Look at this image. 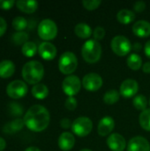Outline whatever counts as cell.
<instances>
[{
  "instance_id": "cell-1",
  "label": "cell",
  "mask_w": 150,
  "mask_h": 151,
  "mask_svg": "<svg viewBox=\"0 0 150 151\" xmlns=\"http://www.w3.org/2000/svg\"><path fill=\"white\" fill-rule=\"evenodd\" d=\"M26 127L33 132H42L45 130L50 121L49 111L42 105L35 104L31 106L24 116Z\"/></svg>"
},
{
  "instance_id": "cell-34",
  "label": "cell",
  "mask_w": 150,
  "mask_h": 151,
  "mask_svg": "<svg viewBox=\"0 0 150 151\" xmlns=\"http://www.w3.org/2000/svg\"><path fill=\"white\" fill-rule=\"evenodd\" d=\"M95 40L98 41V40H102L104 35H105V30L103 27H96L93 32Z\"/></svg>"
},
{
  "instance_id": "cell-41",
  "label": "cell",
  "mask_w": 150,
  "mask_h": 151,
  "mask_svg": "<svg viewBox=\"0 0 150 151\" xmlns=\"http://www.w3.org/2000/svg\"><path fill=\"white\" fill-rule=\"evenodd\" d=\"M6 147V142L4 141V139H3L2 137H0V151H3Z\"/></svg>"
},
{
  "instance_id": "cell-23",
  "label": "cell",
  "mask_w": 150,
  "mask_h": 151,
  "mask_svg": "<svg viewBox=\"0 0 150 151\" xmlns=\"http://www.w3.org/2000/svg\"><path fill=\"white\" fill-rule=\"evenodd\" d=\"M25 123H24V120L21 119H16L15 120H13L12 122L11 123H8L4 128V131L7 134H12V133H15L17 131H19L23 128Z\"/></svg>"
},
{
  "instance_id": "cell-12",
  "label": "cell",
  "mask_w": 150,
  "mask_h": 151,
  "mask_svg": "<svg viewBox=\"0 0 150 151\" xmlns=\"http://www.w3.org/2000/svg\"><path fill=\"white\" fill-rule=\"evenodd\" d=\"M127 151H150L149 142L144 137H133L128 142Z\"/></svg>"
},
{
  "instance_id": "cell-32",
  "label": "cell",
  "mask_w": 150,
  "mask_h": 151,
  "mask_svg": "<svg viewBox=\"0 0 150 151\" xmlns=\"http://www.w3.org/2000/svg\"><path fill=\"white\" fill-rule=\"evenodd\" d=\"M10 111L12 116H20L23 113V108L20 104L12 103L10 104Z\"/></svg>"
},
{
  "instance_id": "cell-22",
  "label": "cell",
  "mask_w": 150,
  "mask_h": 151,
  "mask_svg": "<svg viewBox=\"0 0 150 151\" xmlns=\"http://www.w3.org/2000/svg\"><path fill=\"white\" fill-rule=\"evenodd\" d=\"M74 32L76 35L81 39H87L91 36L92 35V29L91 27L85 24V23H79L75 26Z\"/></svg>"
},
{
  "instance_id": "cell-20",
  "label": "cell",
  "mask_w": 150,
  "mask_h": 151,
  "mask_svg": "<svg viewBox=\"0 0 150 151\" xmlns=\"http://www.w3.org/2000/svg\"><path fill=\"white\" fill-rule=\"evenodd\" d=\"M117 19L120 23L127 25V24L132 23L135 19V13L131 10L123 9L118 12Z\"/></svg>"
},
{
  "instance_id": "cell-26",
  "label": "cell",
  "mask_w": 150,
  "mask_h": 151,
  "mask_svg": "<svg viewBox=\"0 0 150 151\" xmlns=\"http://www.w3.org/2000/svg\"><path fill=\"white\" fill-rule=\"evenodd\" d=\"M37 46L33 42H27L24 45H22V53L27 58H32L35 55L37 51Z\"/></svg>"
},
{
  "instance_id": "cell-14",
  "label": "cell",
  "mask_w": 150,
  "mask_h": 151,
  "mask_svg": "<svg viewBox=\"0 0 150 151\" xmlns=\"http://www.w3.org/2000/svg\"><path fill=\"white\" fill-rule=\"evenodd\" d=\"M38 52L44 60H52L57 56V48L51 42H43L39 45Z\"/></svg>"
},
{
  "instance_id": "cell-19",
  "label": "cell",
  "mask_w": 150,
  "mask_h": 151,
  "mask_svg": "<svg viewBox=\"0 0 150 151\" xmlns=\"http://www.w3.org/2000/svg\"><path fill=\"white\" fill-rule=\"evenodd\" d=\"M16 6L19 10L26 13H33L38 8V3L36 1H25V0H19L16 2Z\"/></svg>"
},
{
  "instance_id": "cell-11",
  "label": "cell",
  "mask_w": 150,
  "mask_h": 151,
  "mask_svg": "<svg viewBox=\"0 0 150 151\" xmlns=\"http://www.w3.org/2000/svg\"><path fill=\"white\" fill-rule=\"evenodd\" d=\"M139 90L138 82L132 79H127L122 82L119 88V93L121 96L126 98L133 97L136 95Z\"/></svg>"
},
{
  "instance_id": "cell-21",
  "label": "cell",
  "mask_w": 150,
  "mask_h": 151,
  "mask_svg": "<svg viewBox=\"0 0 150 151\" xmlns=\"http://www.w3.org/2000/svg\"><path fill=\"white\" fill-rule=\"evenodd\" d=\"M32 95L34 97L39 100H43L45 99L48 95H49V88H47L46 85L38 83L34 85L32 88Z\"/></svg>"
},
{
  "instance_id": "cell-40",
  "label": "cell",
  "mask_w": 150,
  "mask_h": 151,
  "mask_svg": "<svg viewBox=\"0 0 150 151\" xmlns=\"http://www.w3.org/2000/svg\"><path fill=\"white\" fill-rule=\"evenodd\" d=\"M142 70L144 73H150V62H147L143 65L142 66Z\"/></svg>"
},
{
  "instance_id": "cell-10",
  "label": "cell",
  "mask_w": 150,
  "mask_h": 151,
  "mask_svg": "<svg viewBox=\"0 0 150 151\" xmlns=\"http://www.w3.org/2000/svg\"><path fill=\"white\" fill-rule=\"evenodd\" d=\"M82 85L83 88L88 91H97L103 86V79L97 73H88L82 80Z\"/></svg>"
},
{
  "instance_id": "cell-9",
  "label": "cell",
  "mask_w": 150,
  "mask_h": 151,
  "mask_svg": "<svg viewBox=\"0 0 150 151\" xmlns=\"http://www.w3.org/2000/svg\"><path fill=\"white\" fill-rule=\"evenodd\" d=\"M80 81L76 75H69L62 82V89L68 96H73L77 95L80 92Z\"/></svg>"
},
{
  "instance_id": "cell-30",
  "label": "cell",
  "mask_w": 150,
  "mask_h": 151,
  "mask_svg": "<svg viewBox=\"0 0 150 151\" xmlns=\"http://www.w3.org/2000/svg\"><path fill=\"white\" fill-rule=\"evenodd\" d=\"M28 40V35L25 32H17L12 36V41L16 45H24Z\"/></svg>"
},
{
  "instance_id": "cell-4",
  "label": "cell",
  "mask_w": 150,
  "mask_h": 151,
  "mask_svg": "<svg viewBox=\"0 0 150 151\" xmlns=\"http://www.w3.org/2000/svg\"><path fill=\"white\" fill-rule=\"evenodd\" d=\"M78 66V59L74 53L66 51L61 55L58 60L59 71L66 75L72 73Z\"/></svg>"
},
{
  "instance_id": "cell-7",
  "label": "cell",
  "mask_w": 150,
  "mask_h": 151,
  "mask_svg": "<svg viewBox=\"0 0 150 151\" xmlns=\"http://www.w3.org/2000/svg\"><path fill=\"white\" fill-rule=\"evenodd\" d=\"M111 49L115 54L118 56L123 57L127 55L131 49L132 45L128 38L124 35H117L111 40Z\"/></svg>"
},
{
  "instance_id": "cell-25",
  "label": "cell",
  "mask_w": 150,
  "mask_h": 151,
  "mask_svg": "<svg viewBox=\"0 0 150 151\" xmlns=\"http://www.w3.org/2000/svg\"><path fill=\"white\" fill-rule=\"evenodd\" d=\"M120 97V93L116 89H111L107 91L103 96V101L107 104H116Z\"/></svg>"
},
{
  "instance_id": "cell-24",
  "label": "cell",
  "mask_w": 150,
  "mask_h": 151,
  "mask_svg": "<svg viewBox=\"0 0 150 151\" xmlns=\"http://www.w3.org/2000/svg\"><path fill=\"white\" fill-rule=\"evenodd\" d=\"M127 65L130 69L133 71L139 70L142 65V59L138 54H131L127 58Z\"/></svg>"
},
{
  "instance_id": "cell-35",
  "label": "cell",
  "mask_w": 150,
  "mask_h": 151,
  "mask_svg": "<svg viewBox=\"0 0 150 151\" xmlns=\"http://www.w3.org/2000/svg\"><path fill=\"white\" fill-rule=\"evenodd\" d=\"M14 4H16V2H14L13 0H9V1L0 0V8L3 10H9L14 5Z\"/></svg>"
},
{
  "instance_id": "cell-37",
  "label": "cell",
  "mask_w": 150,
  "mask_h": 151,
  "mask_svg": "<svg viewBox=\"0 0 150 151\" xmlns=\"http://www.w3.org/2000/svg\"><path fill=\"white\" fill-rule=\"evenodd\" d=\"M72 123H71V120L67 118H65V119H61V121H60V126L64 129H68V128L72 127Z\"/></svg>"
},
{
  "instance_id": "cell-36",
  "label": "cell",
  "mask_w": 150,
  "mask_h": 151,
  "mask_svg": "<svg viewBox=\"0 0 150 151\" xmlns=\"http://www.w3.org/2000/svg\"><path fill=\"white\" fill-rule=\"evenodd\" d=\"M146 8V4L143 1H137L134 4H133V9L137 12H141L145 10Z\"/></svg>"
},
{
  "instance_id": "cell-39",
  "label": "cell",
  "mask_w": 150,
  "mask_h": 151,
  "mask_svg": "<svg viewBox=\"0 0 150 151\" xmlns=\"http://www.w3.org/2000/svg\"><path fill=\"white\" fill-rule=\"evenodd\" d=\"M144 51H145L146 56H147L149 58H150V40L149 42H146L145 47H144Z\"/></svg>"
},
{
  "instance_id": "cell-8",
  "label": "cell",
  "mask_w": 150,
  "mask_h": 151,
  "mask_svg": "<svg viewBox=\"0 0 150 151\" xmlns=\"http://www.w3.org/2000/svg\"><path fill=\"white\" fill-rule=\"evenodd\" d=\"M6 93L12 99H19L25 96L27 93V84L19 80H15L10 82L6 88Z\"/></svg>"
},
{
  "instance_id": "cell-33",
  "label": "cell",
  "mask_w": 150,
  "mask_h": 151,
  "mask_svg": "<svg viewBox=\"0 0 150 151\" xmlns=\"http://www.w3.org/2000/svg\"><path fill=\"white\" fill-rule=\"evenodd\" d=\"M77 104H78L77 100H76L73 96H69V97L65 100V108H66L67 110H69V111H73V110H75L76 107H77Z\"/></svg>"
},
{
  "instance_id": "cell-27",
  "label": "cell",
  "mask_w": 150,
  "mask_h": 151,
  "mask_svg": "<svg viewBox=\"0 0 150 151\" xmlns=\"http://www.w3.org/2000/svg\"><path fill=\"white\" fill-rule=\"evenodd\" d=\"M139 120L141 127L144 130L150 131V109H146L141 113Z\"/></svg>"
},
{
  "instance_id": "cell-38",
  "label": "cell",
  "mask_w": 150,
  "mask_h": 151,
  "mask_svg": "<svg viewBox=\"0 0 150 151\" xmlns=\"http://www.w3.org/2000/svg\"><path fill=\"white\" fill-rule=\"evenodd\" d=\"M6 28H7V24H6L5 19L0 17V37L4 35V34L6 31Z\"/></svg>"
},
{
  "instance_id": "cell-5",
  "label": "cell",
  "mask_w": 150,
  "mask_h": 151,
  "mask_svg": "<svg viewBox=\"0 0 150 151\" xmlns=\"http://www.w3.org/2000/svg\"><path fill=\"white\" fill-rule=\"evenodd\" d=\"M38 35L40 38L44 41L54 39L57 35V27L56 23L50 19L42 20L38 26Z\"/></svg>"
},
{
  "instance_id": "cell-29",
  "label": "cell",
  "mask_w": 150,
  "mask_h": 151,
  "mask_svg": "<svg viewBox=\"0 0 150 151\" xmlns=\"http://www.w3.org/2000/svg\"><path fill=\"white\" fill-rule=\"evenodd\" d=\"M12 27L18 32H22L27 27V21L25 18L18 16L12 20Z\"/></svg>"
},
{
  "instance_id": "cell-18",
  "label": "cell",
  "mask_w": 150,
  "mask_h": 151,
  "mask_svg": "<svg viewBox=\"0 0 150 151\" xmlns=\"http://www.w3.org/2000/svg\"><path fill=\"white\" fill-rule=\"evenodd\" d=\"M15 72V65L11 60H3L0 62V78L8 79Z\"/></svg>"
},
{
  "instance_id": "cell-15",
  "label": "cell",
  "mask_w": 150,
  "mask_h": 151,
  "mask_svg": "<svg viewBox=\"0 0 150 151\" xmlns=\"http://www.w3.org/2000/svg\"><path fill=\"white\" fill-rule=\"evenodd\" d=\"M114 127H115L114 119L109 116L104 117L100 120L98 124V127H97L98 134L101 136H107L112 132Z\"/></svg>"
},
{
  "instance_id": "cell-43",
  "label": "cell",
  "mask_w": 150,
  "mask_h": 151,
  "mask_svg": "<svg viewBox=\"0 0 150 151\" xmlns=\"http://www.w3.org/2000/svg\"><path fill=\"white\" fill-rule=\"evenodd\" d=\"M80 151H92V150H88V149H83V150H81Z\"/></svg>"
},
{
  "instance_id": "cell-42",
  "label": "cell",
  "mask_w": 150,
  "mask_h": 151,
  "mask_svg": "<svg viewBox=\"0 0 150 151\" xmlns=\"http://www.w3.org/2000/svg\"><path fill=\"white\" fill-rule=\"evenodd\" d=\"M25 151H41L38 148H36V147H29V148H27V150Z\"/></svg>"
},
{
  "instance_id": "cell-28",
  "label": "cell",
  "mask_w": 150,
  "mask_h": 151,
  "mask_svg": "<svg viewBox=\"0 0 150 151\" xmlns=\"http://www.w3.org/2000/svg\"><path fill=\"white\" fill-rule=\"evenodd\" d=\"M133 106L140 111H145L147 106H148V100L145 96L143 95H138L136 96L133 100Z\"/></svg>"
},
{
  "instance_id": "cell-13",
  "label": "cell",
  "mask_w": 150,
  "mask_h": 151,
  "mask_svg": "<svg viewBox=\"0 0 150 151\" xmlns=\"http://www.w3.org/2000/svg\"><path fill=\"white\" fill-rule=\"evenodd\" d=\"M107 145L112 151H123L126 147V142L121 134H112L107 139Z\"/></svg>"
},
{
  "instance_id": "cell-31",
  "label": "cell",
  "mask_w": 150,
  "mask_h": 151,
  "mask_svg": "<svg viewBox=\"0 0 150 151\" xmlns=\"http://www.w3.org/2000/svg\"><path fill=\"white\" fill-rule=\"evenodd\" d=\"M101 3L102 2L100 0H84L82 2V4L87 10L93 11L95 10L101 4Z\"/></svg>"
},
{
  "instance_id": "cell-16",
  "label": "cell",
  "mask_w": 150,
  "mask_h": 151,
  "mask_svg": "<svg viewBox=\"0 0 150 151\" xmlns=\"http://www.w3.org/2000/svg\"><path fill=\"white\" fill-rule=\"evenodd\" d=\"M58 147L64 151L71 150L75 143V138L72 134L65 132L60 134L58 138Z\"/></svg>"
},
{
  "instance_id": "cell-2",
  "label": "cell",
  "mask_w": 150,
  "mask_h": 151,
  "mask_svg": "<svg viewBox=\"0 0 150 151\" xmlns=\"http://www.w3.org/2000/svg\"><path fill=\"white\" fill-rule=\"evenodd\" d=\"M21 74L26 82L28 84L36 85L43 78L44 67L39 61L32 60L24 65Z\"/></svg>"
},
{
  "instance_id": "cell-6",
  "label": "cell",
  "mask_w": 150,
  "mask_h": 151,
  "mask_svg": "<svg viewBox=\"0 0 150 151\" xmlns=\"http://www.w3.org/2000/svg\"><path fill=\"white\" fill-rule=\"evenodd\" d=\"M71 128L72 130V133L77 136L85 137L91 133L93 123L91 119L87 117H80L72 122Z\"/></svg>"
},
{
  "instance_id": "cell-44",
  "label": "cell",
  "mask_w": 150,
  "mask_h": 151,
  "mask_svg": "<svg viewBox=\"0 0 150 151\" xmlns=\"http://www.w3.org/2000/svg\"><path fill=\"white\" fill-rule=\"evenodd\" d=\"M149 104H150V100H149Z\"/></svg>"
},
{
  "instance_id": "cell-17",
  "label": "cell",
  "mask_w": 150,
  "mask_h": 151,
  "mask_svg": "<svg viewBox=\"0 0 150 151\" xmlns=\"http://www.w3.org/2000/svg\"><path fill=\"white\" fill-rule=\"evenodd\" d=\"M133 32L138 37L145 38L150 35V23L147 20H139L133 26Z\"/></svg>"
},
{
  "instance_id": "cell-3",
  "label": "cell",
  "mask_w": 150,
  "mask_h": 151,
  "mask_svg": "<svg viewBox=\"0 0 150 151\" xmlns=\"http://www.w3.org/2000/svg\"><path fill=\"white\" fill-rule=\"evenodd\" d=\"M81 55L83 59L88 64H95L98 62L102 55V46L98 41L91 39L87 41L81 49Z\"/></svg>"
}]
</instances>
